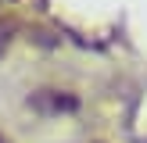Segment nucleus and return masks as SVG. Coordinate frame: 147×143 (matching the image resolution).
<instances>
[{"mask_svg": "<svg viewBox=\"0 0 147 143\" xmlns=\"http://www.w3.org/2000/svg\"><path fill=\"white\" fill-rule=\"evenodd\" d=\"M0 143H4V136H0Z\"/></svg>", "mask_w": 147, "mask_h": 143, "instance_id": "3", "label": "nucleus"}, {"mask_svg": "<svg viewBox=\"0 0 147 143\" xmlns=\"http://www.w3.org/2000/svg\"><path fill=\"white\" fill-rule=\"evenodd\" d=\"M36 107H43V111H76L79 107V100L76 97H57V93H50V90H43L40 97L32 100Z\"/></svg>", "mask_w": 147, "mask_h": 143, "instance_id": "1", "label": "nucleus"}, {"mask_svg": "<svg viewBox=\"0 0 147 143\" xmlns=\"http://www.w3.org/2000/svg\"><path fill=\"white\" fill-rule=\"evenodd\" d=\"M11 32H14V25H11V21H0V47H7Z\"/></svg>", "mask_w": 147, "mask_h": 143, "instance_id": "2", "label": "nucleus"}]
</instances>
